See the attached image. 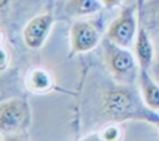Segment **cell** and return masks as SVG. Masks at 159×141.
Segmentation results:
<instances>
[{
  "mask_svg": "<svg viewBox=\"0 0 159 141\" xmlns=\"http://www.w3.org/2000/svg\"><path fill=\"white\" fill-rule=\"evenodd\" d=\"M104 114L114 121L144 120L159 125V116L145 104L128 85L120 84L108 90L103 100Z\"/></svg>",
  "mask_w": 159,
  "mask_h": 141,
  "instance_id": "obj_1",
  "label": "cell"
},
{
  "mask_svg": "<svg viewBox=\"0 0 159 141\" xmlns=\"http://www.w3.org/2000/svg\"><path fill=\"white\" fill-rule=\"evenodd\" d=\"M103 46L104 61L112 77L120 84L128 85L132 83L137 74H139V66H137L134 56L128 51V48L119 47L109 40H106Z\"/></svg>",
  "mask_w": 159,
  "mask_h": 141,
  "instance_id": "obj_2",
  "label": "cell"
},
{
  "mask_svg": "<svg viewBox=\"0 0 159 141\" xmlns=\"http://www.w3.org/2000/svg\"><path fill=\"white\" fill-rule=\"evenodd\" d=\"M31 122V111L27 103L11 98L0 105V129L2 134H22Z\"/></svg>",
  "mask_w": 159,
  "mask_h": 141,
  "instance_id": "obj_3",
  "label": "cell"
},
{
  "mask_svg": "<svg viewBox=\"0 0 159 141\" xmlns=\"http://www.w3.org/2000/svg\"><path fill=\"white\" fill-rule=\"evenodd\" d=\"M137 35L138 33L134 9L125 7L122 10L119 16L111 24L107 32V40L119 47L128 48L133 43L134 38H137Z\"/></svg>",
  "mask_w": 159,
  "mask_h": 141,
  "instance_id": "obj_4",
  "label": "cell"
},
{
  "mask_svg": "<svg viewBox=\"0 0 159 141\" xmlns=\"http://www.w3.org/2000/svg\"><path fill=\"white\" fill-rule=\"evenodd\" d=\"M53 25L51 14H41L32 17L22 30L24 43L31 49H39L45 43Z\"/></svg>",
  "mask_w": 159,
  "mask_h": 141,
  "instance_id": "obj_5",
  "label": "cell"
},
{
  "mask_svg": "<svg viewBox=\"0 0 159 141\" xmlns=\"http://www.w3.org/2000/svg\"><path fill=\"white\" fill-rule=\"evenodd\" d=\"M99 43L98 30L87 21H77L70 30V45L72 53L92 51Z\"/></svg>",
  "mask_w": 159,
  "mask_h": 141,
  "instance_id": "obj_6",
  "label": "cell"
},
{
  "mask_svg": "<svg viewBox=\"0 0 159 141\" xmlns=\"http://www.w3.org/2000/svg\"><path fill=\"white\" fill-rule=\"evenodd\" d=\"M25 87L36 94H43L52 89L53 79L51 73L41 67L31 68L25 75Z\"/></svg>",
  "mask_w": 159,
  "mask_h": 141,
  "instance_id": "obj_7",
  "label": "cell"
},
{
  "mask_svg": "<svg viewBox=\"0 0 159 141\" xmlns=\"http://www.w3.org/2000/svg\"><path fill=\"white\" fill-rule=\"evenodd\" d=\"M138 80L144 104L152 110H159V84L150 78L148 69L142 68H139Z\"/></svg>",
  "mask_w": 159,
  "mask_h": 141,
  "instance_id": "obj_8",
  "label": "cell"
},
{
  "mask_svg": "<svg viewBox=\"0 0 159 141\" xmlns=\"http://www.w3.org/2000/svg\"><path fill=\"white\" fill-rule=\"evenodd\" d=\"M135 54H137L139 68L148 69L153 58V47L149 40V36L144 28H140L138 31V35L135 38Z\"/></svg>",
  "mask_w": 159,
  "mask_h": 141,
  "instance_id": "obj_9",
  "label": "cell"
},
{
  "mask_svg": "<svg viewBox=\"0 0 159 141\" xmlns=\"http://www.w3.org/2000/svg\"><path fill=\"white\" fill-rule=\"evenodd\" d=\"M103 7L101 0H67L65 11L71 16H87Z\"/></svg>",
  "mask_w": 159,
  "mask_h": 141,
  "instance_id": "obj_10",
  "label": "cell"
},
{
  "mask_svg": "<svg viewBox=\"0 0 159 141\" xmlns=\"http://www.w3.org/2000/svg\"><path fill=\"white\" fill-rule=\"evenodd\" d=\"M120 135H122V131L118 126H108L102 131L101 137L104 141H119Z\"/></svg>",
  "mask_w": 159,
  "mask_h": 141,
  "instance_id": "obj_11",
  "label": "cell"
},
{
  "mask_svg": "<svg viewBox=\"0 0 159 141\" xmlns=\"http://www.w3.org/2000/svg\"><path fill=\"white\" fill-rule=\"evenodd\" d=\"M1 141H27L22 134H2Z\"/></svg>",
  "mask_w": 159,
  "mask_h": 141,
  "instance_id": "obj_12",
  "label": "cell"
},
{
  "mask_svg": "<svg viewBox=\"0 0 159 141\" xmlns=\"http://www.w3.org/2000/svg\"><path fill=\"white\" fill-rule=\"evenodd\" d=\"M102 5L107 9H113V7H117L120 5L122 0H101Z\"/></svg>",
  "mask_w": 159,
  "mask_h": 141,
  "instance_id": "obj_13",
  "label": "cell"
},
{
  "mask_svg": "<svg viewBox=\"0 0 159 141\" xmlns=\"http://www.w3.org/2000/svg\"><path fill=\"white\" fill-rule=\"evenodd\" d=\"M1 69L4 70L5 68H6V62H7V54H6V51H5V48L2 47L1 48Z\"/></svg>",
  "mask_w": 159,
  "mask_h": 141,
  "instance_id": "obj_14",
  "label": "cell"
},
{
  "mask_svg": "<svg viewBox=\"0 0 159 141\" xmlns=\"http://www.w3.org/2000/svg\"><path fill=\"white\" fill-rule=\"evenodd\" d=\"M81 141H104L101 135H89V136H86L84 139H82Z\"/></svg>",
  "mask_w": 159,
  "mask_h": 141,
  "instance_id": "obj_15",
  "label": "cell"
}]
</instances>
